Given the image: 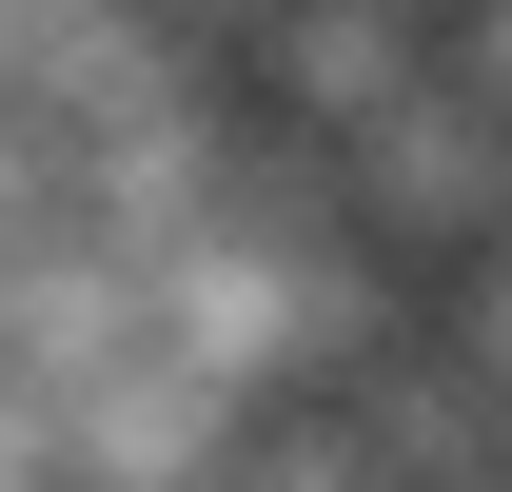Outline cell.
Segmentation results:
<instances>
[{
  "label": "cell",
  "mask_w": 512,
  "mask_h": 492,
  "mask_svg": "<svg viewBox=\"0 0 512 492\" xmlns=\"http://www.w3.org/2000/svg\"><path fill=\"white\" fill-rule=\"evenodd\" d=\"M158 20H178L197 60H256V40H276V20H296V0H158Z\"/></svg>",
  "instance_id": "52a82bcc"
},
{
  "label": "cell",
  "mask_w": 512,
  "mask_h": 492,
  "mask_svg": "<svg viewBox=\"0 0 512 492\" xmlns=\"http://www.w3.org/2000/svg\"><path fill=\"white\" fill-rule=\"evenodd\" d=\"M335 197H355L375 256H493L512 237V119L453 99V79H414L375 138H335Z\"/></svg>",
  "instance_id": "6da1fadb"
},
{
  "label": "cell",
  "mask_w": 512,
  "mask_h": 492,
  "mask_svg": "<svg viewBox=\"0 0 512 492\" xmlns=\"http://www.w3.org/2000/svg\"><path fill=\"white\" fill-rule=\"evenodd\" d=\"M434 20H453V0H434Z\"/></svg>",
  "instance_id": "9c48e42d"
},
{
  "label": "cell",
  "mask_w": 512,
  "mask_h": 492,
  "mask_svg": "<svg viewBox=\"0 0 512 492\" xmlns=\"http://www.w3.org/2000/svg\"><path fill=\"white\" fill-rule=\"evenodd\" d=\"M217 492H394V453L355 433V394H276V414L237 433V473Z\"/></svg>",
  "instance_id": "277c9868"
},
{
  "label": "cell",
  "mask_w": 512,
  "mask_h": 492,
  "mask_svg": "<svg viewBox=\"0 0 512 492\" xmlns=\"http://www.w3.org/2000/svg\"><path fill=\"white\" fill-rule=\"evenodd\" d=\"M237 79H256V119H296V138H375L434 79V0H296Z\"/></svg>",
  "instance_id": "7a4b0ae2"
},
{
  "label": "cell",
  "mask_w": 512,
  "mask_h": 492,
  "mask_svg": "<svg viewBox=\"0 0 512 492\" xmlns=\"http://www.w3.org/2000/svg\"><path fill=\"white\" fill-rule=\"evenodd\" d=\"M237 394H217V374H178V355H138V374H99V394H79L60 414V473L79 492H217L237 473Z\"/></svg>",
  "instance_id": "3957f363"
},
{
  "label": "cell",
  "mask_w": 512,
  "mask_h": 492,
  "mask_svg": "<svg viewBox=\"0 0 512 492\" xmlns=\"http://www.w3.org/2000/svg\"><path fill=\"white\" fill-rule=\"evenodd\" d=\"M434 355L512 394V237H493V256H453V296H434Z\"/></svg>",
  "instance_id": "5b68a950"
},
{
  "label": "cell",
  "mask_w": 512,
  "mask_h": 492,
  "mask_svg": "<svg viewBox=\"0 0 512 492\" xmlns=\"http://www.w3.org/2000/svg\"><path fill=\"white\" fill-rule=\"evenodd\" d=\"M493 492H512V453H493Z\"/></svg>",
  "instance_id": "ba28073f"
},
{
  "label": "cell",
  "mask_w": 512,
  "mask_h": 492,
  "mask_svg": "<svg viewBox=\"0 0 512 492\" xmlns=\"http://www.w3.org/2000/svg\"><path fill=\"white\" fill-rule=\"evenodd\" d=\"M434 79H453V99H493V119H512V0H453V20H434Z\"/></svg>",
  "instance_id": "8992f818"
}]
</instances>
